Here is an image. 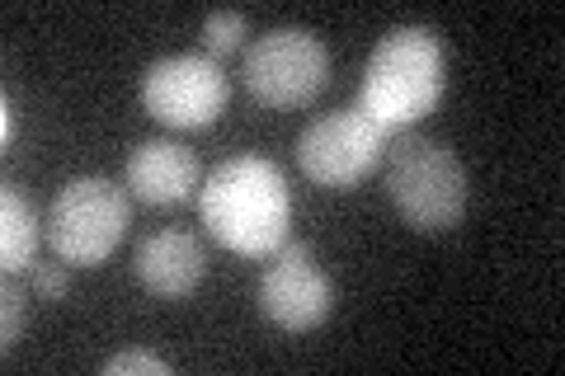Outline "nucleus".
I'll use <instances>...</instances> for the list:
<instances>
[{"label":"nucleus","mask_w":565,"mask_h":376,"mask_svg":"<svg viewBox=\"0 0 565 376\" xmlns=\"http://www.w3.org/2000/svg\"><path fill=\"white\" fill-rule=\"evenodd\" d=\"M39 240H43V222L39 207H33L29 189L6 179L0 184V268L14 273H29L39 264Z\"/></svg>","instance_id":"11"},{"label":"nucleus","mask_w":565,"mask_h":376,"mask_svg":"<svg viewBox=\"0 0 565 376\" xmlns=\"http://www.w3.org/2000/svg\"><path fill=\"white\" fill-rule=\"evenodd\" d=\"M255 301L274 330L311 334L334 315V282H330L326 268L316 264L311 245L288 240L282 249H274L269 264H264Z\"/></svg>","instance_id":"8"},{"label":"nucleus","mask_w":565,"mask_h":376,"mask_svg":"<svg viewBox=\"0 0 565 376\" xmlns=\"http://www.w3.org/2000/svg\"><path fill=\"white\" fill-rule=\"evenodd\" d=\"M24 325H29V297L6 273V288H0V353H14V344L24 339Z\"/></svg>","instance_id":"13"},{"label":"nucleus","mask_w":565,"mask_h":376,"mask_svg":"<svg viewBox=\"0 0 565 376\" xmlns=\"http://www.w3.org/2000/svg\"><path fill=\"white\" fill-rule=\"evenodd\" d=\"M132 273L151 297L184 301V297L199 292L203 278H207L203 240L193 236V230H174V226L151 230V236H141L137 255H132Z\"/></svg>","instance_id":"10"},{"label":"nucleus","mask_w":565,"mask_h":376,"mask_svg":"<svg viewBox=\"0 0 565 376\" xmlns=\"http://www.w3.org/2000/svg\"><path fill=\"white\" fill-rule=\"evenodd\" d=\"M448 89V47L444 33L429 24H396L382 33L373 57L363 66L359 85V109L377 122V128H415L419 118L438 109Z\"/></svg>","instance_id":"2"},{"label":"nucleus","mask_w":565,"mask_h":376,"mask_svg":"<svg viewBox=\"0 0 565 376\" xmlns=\"http://www.w3.org/2000/svg\"><path fill=\"white\" fill-rule=\"evenodd\" d=\"M245 95L264 109H307L330 85V47L321 33L282 24L245 47Z\"/></svg>","instance_id":"5"},{"label":"nucleus","mask_w":565,"mask_h":376,"mask_svg":"<svg viewBox=\"0 0 565 376\" xmlns=\"http://www.w3.org/2000/svg\"><path fill=\"white\" fill-rule=\"evenodd\" d=\"M245 39H250V20H245L241 10H212L207 20H203V52H207L212 62L241 52Z\"/></svg>","instance_id":"12"},{"label":"nucleus","mask_w":565,"mask_h":376,"mask_svg":"<svg viewBox=\"0 0 565 376\" xmlns=\"http://www.w3.org/2000/svg\"><path fill=\"white\" fill-rule=\"evenodd\" d=\"M386 203L415 236H448L462 226L471 207V174L448 141L405 132L396 147H386Z\"/></svg>","instance_id":"3"},{"label":"nucleus","mask_w":565,"mask_h":376,"mask_svg":"<svg viewBox=\"0 0 565 376\" xmlns=\"http://www.w3.org/2000/svg\"><path fill=\"white\" fill-rule=\"evenodd\" d=\"M122 184H128L137 203L180 207L203 189V160H199V151L174 137H147L132 147Z\"/></svg>","instance_id":"9"},{"label":"nucleus","mask_w":565,"mask_h":376,"mask_svg":"<svg viewBox=\"0 0 565 376\" xmlns=\"http://www.w3.org/2000/svg\"><path fill=\"white\" fill-rule=\"evenodd\" d=\"M99 372L104 376H132V372L137 376H170V363H166V357H156V353H147V348H122Z\"/></svg>","instance_id":"14"},{"label":"nucleus","mask_w":565,"mask_h":376,"mask_svg":"<svg viewBox=\"0 0 565 376\" xmlns=\"http://www.w3.org/2000/svg\"><path fill=\"white\" fill-rule=\"evenodd\" d=\"M29 292L39 297V301H62L71 292V273H66V264L62 259H52V264H33L29 268Z\"/></svg>","instance_id":"15"},{"label":"nucleus","mask_w":565,"mask_h":376,"mask_svg":"<svg viewBox=\"0 0 565 376\" xmlns=\"http://www.w3.org/2000/svg\"><path fill=\"white\" fill-rule=\"evenodd\" d=\"M232 80L207 52H174L141 71V109L170 132L212 128L226 114Z\"/></svg>","instance_id":"7"},{"label":"nucleus","mask_w":565,"mask_h":376,"mask_svg":"<svg viewBox=\"0 0 565 376\" xmlns=\"http://www.w3.org/2000/svg\"><path fill=\"white\" fill-rule=\"evenodd\" d=\"M14 132H20V114H14V99L0 95V147H14Z\"/></svg>","instance_id":"16"},{"label":"nucleus","mask_w":565,"mask_h":376,"mask_svg":"<svg viewBox=\"0 0 565 376\" xmlns=\"http://www.w3.org/2000/svg\"><path fill=\"white\" fill-rule=\"evenodd\" d=\"M386 147H392V132L377 128L359 104H349V109H330L321 118H311L302 137H297L292 155H297V170L311 184L353 189L386 160Z\"/></svg>","instance_id":"6"},{"label":"nucleus","mask_w":565,"mask_h":376,"mask_svg":"<svg viewBox=\"0 0 565 376\" xmlns=\"http://www.w3.org/2000/svg\"><path fill=\"white\" fill-rule=\"evenodd\" d=\"M199 217L222 249L241 259H269L274 249L288 245V179L264 155H232L207 170L199 189Z\"/></svg>","instance_id":"1"},{"label":"nucleus","mask_w":565,"mask_h":376,"mask_svg":"<svg viewBox=\"0 0 565 376\" xmlns=\"http://www.w3.org/2000/svg\"><path fill=\"white\" fill-rule=\"evenodd\" d=\"M128 184H114L104 174H76L52 198L43 236L52 245V259H62L66 268H99L128 236Z\"/></svg>","instance_id":"4"}]
</instances>
